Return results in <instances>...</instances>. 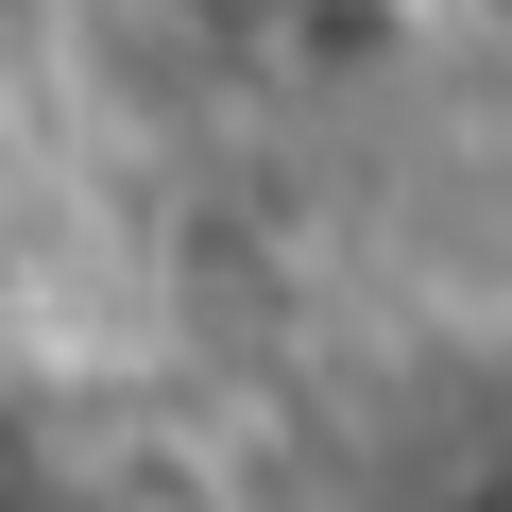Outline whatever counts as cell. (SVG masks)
Wrapping results in <instances>:
<instances>
[]
</instances>
